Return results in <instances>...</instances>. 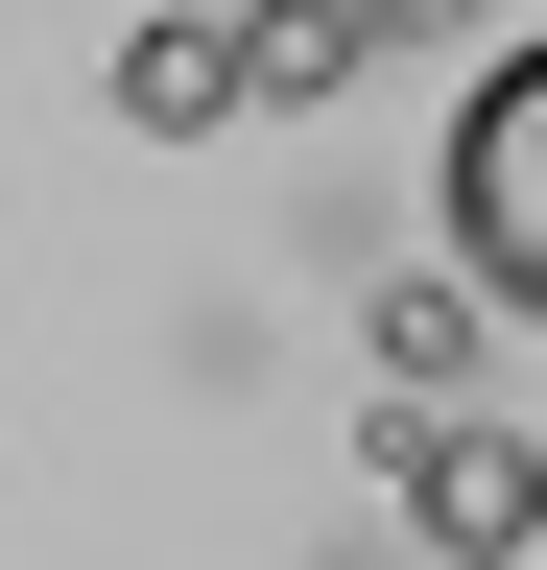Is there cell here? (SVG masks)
<instances>
[{
	"label": "cell",
	"mask_w": 547,
	"mask_h": 570,
	"mask_svg": "<svg viewBox=\"0 0 547 570\" xmlns=\"http://www.w3.org/2000/svg\"><path fill=\"white\" fill-rule=\"evenodd\" d=\"M429 238H452V309L547 333V48H500L429 142Z\"/></svg>",
	"instance_id": "obj_1"
},
{
	"label": "cell",
	"mask_w": 547,
	"mask_h": 570,
	"mask_svg": "<svg viewBox=\"0 0 547 570\" xmlns=\"http://www.w3.org/2000/svg\"><path fill=\"white\" fill-rule=\"evenodd\" d=\"M404 523H429V547H524V570H547V452H524V428H404Z\"/></svg>",
	"instance_id": "obj_2"
},
{
	"label": "cell",
	"mask_w": 547,
	"mask_h": 570,
	"mask_svg": "<svg viewBox=\"0 0 547 570\" xmlns=\"http://www.w3.org/2000/svg\"><path fill=\"white\" fill-rule=\"evenodd\" d=\"M358 48H381V0H262V24H238V119H310Z\"/></svg>",
	"instance_id": "obj_3"
},
{
	"label": "cell",
	"mask_w": 547,
	"mask_h": 570,
	"mask_svg": "<svg viewBox=\"0 0 547 570\" xmlns=\"http://www.w3.org/2000/svg\"><path fill=\"white\" fill-rule=\"evenodd\" d=\"M119 119H144V142H215V119H238V24H191V0H167V24L119 48Z\"/></svg>",
	"instance_id": "obj_4"
}]
</instances>
